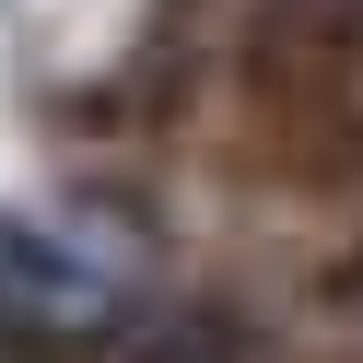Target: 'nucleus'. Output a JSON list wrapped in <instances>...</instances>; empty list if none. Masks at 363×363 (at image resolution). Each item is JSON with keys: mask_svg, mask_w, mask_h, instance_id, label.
<instances>
[{"mask_svg": "<svg viewBox=\"0 0 363 363\" xmlns=\"http://www.w3.org/2000/svg\"><path fill=\"white\" fill-rule=\"evenodd\" d=\"M129 316V246L94 223H12L0 235V340L82 352Z\"/></svg>", "mask_w": 363, "mask_h": 363, "instance_id": "nucleus-1", "label": "nucleus"}]
</instances>
